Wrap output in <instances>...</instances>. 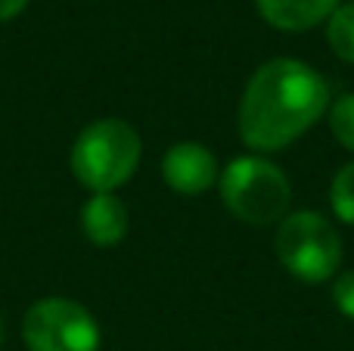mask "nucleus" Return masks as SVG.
<instances>
[{"label": "nucleus", "instance_id": "nucleus-1", "mask_svg": "<svg viewBox=\"0 0 354 351\" xmlns=\"http://www.w3.org/2000/svg\"><path fill=\"white\" fill-rule=\"evenodd\" d=\"M330 106V87L299 59H270L245 84L239 99L243 143L261 153L295 143Z\"/></svg>", "mask_w": 354, "mask_h": 351}, {"label": "nucleus", "instance_id": "nucleus-2", "mask_svg": "<svg viewBox=\"0 0 354 351\" xmlns=\"http://www.w3.org/2000/svg\"><path fill=\"white\" fill-rule=\"evenodd\" d=\"M140 165V137L122 118L87 124L72 146V171L93 193H112L128 184Z\"/></svg>", "mask_w": 354, "mask_h": 351}, {"label": "nucleus", "instance_id": "nucleus-3", "mask_svg": "<svg viewBox=\"0 0 354 351\" xmlns=\"http://www.w3.org/2000/svg\"><path fill=\"white\" fill-rule=\"evenodd\" d=\"M221 199L233 218L252 227H264L283 221L292 187L274 162L261 155H243L233 159L221 174Z\"/></svg>", "mask_w": 354, "mask_h": 351}, {"label": "nucleus", "instance_id": "nucleus-4", "mask_svg": "<svg viewBox=\"0 0 354 351\" xmlns=\"http://www.w3.org/2000/svg\"><path fill=\"white\" fill-rule=\"evenodd\" d=\"M280 265L301 283H324L342 265V236L320 211L286 215L274 236Z\"/></svg>", "mask_w": 354, "mask_h": 351}, {"label": "nucleus", "instance_id": "nucleus-5", "mask_svg": "<svg viewBox=\"0 0 354 351\" xmlns=\"http://www.w3.org/2000/svg\"><path fill=\"white\" fill-rule=\"evenodd\" d=\"M28 351H100V327L84 305L72 298H41L22 323Z\"/></svg>", "mask_w": 354, "mask_h": 351}, {"label": "nucleus", "instance_id": "nucleus-6", "mask_svg": "<svg viewBox=\"0 0 354 351\" xmlns=\"http://www.w3.org/2000/svg\"><path fill=\"white\" fill-rule=\"evenodd\" d=\"M162 178L174 193L199 196L218 180V162L202 143H174L162 159Z\"/></svg>", "mask_w": 354, "mask_h": 351}, {"label": "nucleus", "instance_id": "nucleus-7", "mask_svg": "<svg viewBox=\"0 0 354 351\" xmlns=\"http://www.w3.org/2000/svg\"><path fill=\"white\" fill-rule=\"evenodd\" d=\"M81 227L93 246H115L128 234V209L115 193H93L81 211Z\"/></svg>", "mask_w": 354, "mask_h": 351}, {"label": "nucleus", "instance_id": "nucleus-8", "mask_svg": "<svg viewBox=\"0 0 354 351\" xmlns=\"http://www.w3.org/2000/svg\"><path fill=\"white\" fill-rule=\"evenodd\" d=\"M261 16L280 31H305L326 22L339 0H255Z\"/></svg>", "mask_w": 354, "mask_h": 351}, {"label": "nucleus", "instance_id": "nucleus-9", "mask_svg": "<svg viewBox=\"0 0 354 351\" xmlns=\"http://www.w3.org/2000/svg\"><path fill=\"white\" fill-rule=\"evenodd\" d=\"M326 41L339 59L354 66V3H342L326 19Z\"/></svg>", "mask_w": 354, "mask_h": 351}, {"label": "nucleus", "instance_id": "nucleus-10", "mask_svg": "<svg viewBox=\"0 0 354 351\" xmlns=\"http://www.w3.org/2000/svg\"><path fill=\"white\" fill-rule=\"evenodd\" d=\"M330 202H333V211L342 224H354V162L345 165L342 171L333 178V187H330Z\"/></svg>", "mask_w": 354, "mask_h": 351}, {"label": "nucleus", "instance_id": "nucleus-11", "mask_svg": "<svg viewBox=\"0 0 354 351\" xmlns=\"http://www.w3.org/2000/svg\"><path fill=\"white\" fill-rule=\"evenodd\" d=\"M330 131L345 149L354 153V93H342L330 109Z\"/></svg>", "mask_w": 354, "mask_h": 351}, {"label": "nucleus", "instance_id": "nucleus-12", "mask_svg": "<svg viewBox=\"0 0 354 351\" xmlns=\"http://www.w3.org/2000/svg\"><path fill=\"white\" fill-rule=\"evenodd\" d=\"M333 302H336V308L342 311L345 317L354 321V271L336 277V283H333Z\"/></svg>", "mask_w": 354, "mask_h": 351}, {"label": "nucleus", "instance_id": "nucleus-13", "mask_svg": "<svg viewBox=\"0 0 354 351\" xmlns=\"http://www.w3.org/2000/svg\"><path fill=\"white\" fill-rule=\"evenodd\" d=\"M25 3H28V0H0V19L19 16V12L25 10Z\"/></svg>", "mask_w": 354, "mask_h": 351}, {"label": "nucleus", "instance_id": "nucleus-14", "mask_svg": "<svg viewBox=\"0 0 354 351\" xmlns=\"http://www.w3.org/2000/svg\"><path fill=\"white\" fill-rule=\"evenodd\" d=\"M0 339H3V327H0Z\"/></svg>", "mask_w": 354, "mask_h": 351}]
</instances>
